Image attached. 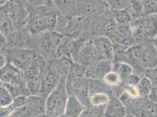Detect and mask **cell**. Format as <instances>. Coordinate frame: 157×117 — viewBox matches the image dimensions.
<instances>
[{"mask_svg": "<svg viewBox=\"0 0 157 117\" xmlns=\"http://www.w3.org/2000/svg\"><path fill=\"white\" fill-rule=\"evenodd\" d=\"M64 36L55 31L30 35L27 48L38 53L48 63H51L57 58V48Z\"/></svg>", "mask_w": 157, "mask_h": 117, "instance_id": "6da1fadb", "label": "cell"}, {"mask_svg": "<svg viewBox=\"0 0 157 117\" xmlns=\"http://www.w3.org/2000/svg\"><path fill=\"white\" fill-rule=\"evenodd\" d=\"M9 62L23 72L32 66L44 68L48 62L39 53L29 48L7 47Z\"/></svg>", "mask_w": 157, "mask_h": 117, "instance_id": "7a4b0ae2", "label": "cell"}, {"mask_svg": "<svg viewBox=\"0 0 157 117\" xmlns=\"http://www.w3.org/2000/svg\"><path fill=\"white\" fill-rule=\"evenodd\" d=\"M66 81V79L62 78L58 87L46 98L45 113L49 117L64 115L68 97Z\"/></svg>", "mask_w": 157, "mask_h": 117, "instance_id": "3957f363", "label": "cell"}, {"mask_svg": "<svg viewBox=\"0 0 157 117\" xmlns=\"http://www.w3.org/2000/svg\"><path fill=\"white\" fill-rule=\"evenodd\" d=\"M78 15L91 22L105 13L108 6L105 0H76Z\"/></svg>", "mask_w": 157, "mask_h": 117, "instance_id": "277c9868", "label": "cell"}, {"mask_svg": "<svg viewBox=\"0 0 157 117\" xmlns=\"http://www.w3.org/2000/svg\"><path fill=\"white\" fill-rule=\"evenodd\" d=\"M57 16L29 15L24 28L30 35H36L48 31H55Z\"/></svg>", "mask_w": 157, "mask_h": 117, "instance_id": "5b68a950", "label": "cell"}, {"mask_svg": "<svg viewBox=\"0 0 157 117\" xmlns=\"http://www.w3.org/2000/svg\"><path fill=\"white\" fill-rule=\"evenodd\" d=\"M2 10L17 29L23 28L29 17L25 8L16 0H9L7 3L0 6Z\"/></svg>", "mask_w": 157, "mask_h": 117, "instance_id": "8992f818", "label": "cell"}, {"mask_svg": "<svg viewBox=\"0 0 157 117\" xmlns=\"http://www.w3.org/2000/svg\"><path fill=\"white\" fill-rule=\"evenodd\" d=\"M62 77L50 63H48L42 73V90L40 96L46 98L59 85Z\"/></svg>", "mask_w": 157, "mask_h": 117, "instance_id": "52a82bcc", "label": "cell"}, {"mask_svg": "<svg viewBox=\"0 0 157 117\" xmlns=\"http://www.w3.org/2000/svg\"><path fill=\"white\" fill-rule=\"evenodd\" d=\"M140 47V64L144 70L157 67V49L152 41L138 44Z\"/></svg>", "mask_w": 157, "mask_h": 117, "instance_id": "ba28073f", "label": "cell"}, {"mask_svg": "<svg viewBox=\"0 0 157 117\" xmlns=\"http://www.w3.org/2000/svg\"><path fill=\"white\" fill-rule=\"evenodd\" d=\"M100 60L98 53L92 40H89L86 41L81 46L75 62L87 67L94 65Z\"/></svg>", "mask_w": 157, "mask_h": 117, "instance_id": "9c48e42d", "label": "cell"}, {"mask_svg": "<svg viewBox=\"0 0 157 117\" xmlns=\"http://www.w3.org/2000/svg\"><path fill=\"white\" fill-rule=\"evenodd\" d=\"M92 41L98 51L100 59L112 62L114 55V43L111 39L101 36L92 39Z\"/></svg>", "mask_w": 157, "mask_h": 117, "instance_id": "30bf717a", "label": "cell"}, {"mask_svg": "<svg viewBox=\"0 0 157 117\" xmlns=\"http://www.w3.org/2000/svg\"><path fill=\"white\" fill-rule=\"evenodd\" d=\"M113 70V62L106 60H100L94 65L87 67L86 77L103 80L105 76Z\"/></svg>", "mask_w": 157, "mask_h": 117, "instance_id": "8fae6325", "label": "cell"}, {"mask_svg": "<svg viewBox=\"0 0 157 117\" xmlns=\"http://www.w3.org/2000/svg\"><path fill=\"white\" fill-rule=\"evenodd\" d=\"M128 111L124 103L116 96H111L105 105L103 117H124Z\"/></svg>", "mask_w": 157, "mask_h": 117, "instance_id": "7c38bea8", "label": "cell"}, {"mask_svg": "<svg viewBox=\"0 0 157 117\" xmlns=\"http://www.w3.org/2000/svg\"><path fill=\"white\" fill-rule=\"evenodd\" d=\"M113 43L128 47L135 44L131 28L129 24L118 25L116 31L112 39Z\"/></svg>", "mask_w": 157, "mask_h": 117, "instance_id": "4fadbf2b", "label": "cell"}, {"mask_svg": "<svg viewBox=\"0 0 157 117\" xmlns=\"http://www.w3.org/2000/svg\"><path fill=\"white\" fill-rule=\"evenodd\" d=\"M126 62L133 69V73L140 76H144L145 70L140 64V47L138 44H134L128 47L125 52Z\"/></svg>", "mask_w": 157, "mask_h": 117, "instance_id": "5bb4252c", "label": "cell"}, {"mask_svg": "<svg viewBox=\"0 0 157 117\" xmlns=\"http://www.w3.org/2000/svg\"><path fill=\"white\" fill-rule=\"evenodd\" d=\"M86 111V110L83 105L80 102V101L73 94L68 95L66 104L64 117H81Z\"/></svg>", "mask_w": 157, "mask_h": 117, "instance_id": "9a60e30c", "label": "cell"}, {"mask_svg": "<svg viewBox=\"0 0 157 117\" xmlns=\"http://www.w3.org/2000/svg\"><path fill=\"white\" fill-rule=\"evenodd\" d=\"M59 13L67 17L78 15L76 0H51Z\"/></svg>", "mask_w": 157, "mask_h": 117, "instance_id": "2e32d148", "label": "cell"}, {"mask_svg": "<svg viewBox=\"0 0 157 117\" xmlns=\"http://www.w3.org/2000/svg\"><path fill=\"white\" fill-rule=\"evenodd\" d=\"M135 44L151 41L146 32L143 17L134 20L130 24Z\"/></svg>", "mask_w": 157, "mask_h": 117, "instance_id": "e0dca14e", "label": "cell"}, {"mask_svg": "<svg viewBox=\"0 0 157 117\" xmlns=\"http://www.w3.org/2000/svg\"><path fill=\"white\" fill-rule=\"evenodd\" d=\"M22 72L10 62L0 69V81L3 84L15 82L22 75Z\"/></svg>", "mask_w": 157, "mask_h": 117, "instance_id": "ac0fdd59", "label": "cell"}, {"mask_svg": "<svg viewBox=\"0 0 157 117\" xmlns=\"http://www.w3.org/2000/svg\"><path fill=\"white\" fill-rule=\"evenodd\" d=\"M88 79V90L89 96L97 93H105L110 97L114 96V89L106 85L103 80L87 78Z\"/></svg>", "mask_w": 157, "mask_h": 117, "instance_id": "d6986e66", "label": "cell"}, {"mask_svg": "<svg viewBox=\"0 0 157 117\" xmlns=\"http://www.w3.org/2000/svg\"><path fill=\"white\" fill-rule=\"evenodd\" d=\"M73 62H74L72 59L63 57L56 58L50 63L53 67L61 75L62 77L66 80L70 73Z\"/></svg>", "mask_w": 157, "mask_h": 117, "instance_id": "ffe728a7", "label": "cell"}, {"mask_svg": "<svg viewBox=\"0 0 157 117\" xmlns=\"http://www.w3.org/2000/svg\"><path fill=\"white\" fill-rule=\"evenodd\" d=\"M143 21L148 37L152 41L157 35V13L144 16Z\"/></svg>", "mask_w": 157, "mask_h": 117, "instance_id": "44dd1931", "label": "cell"}, {"mask_svg": "<svg viewBox=\"0 0 157 117\" xmlns=\"http://www.w3.org/2000/svg\"><path fill=\"white\" fill-rule=\"evenodd\" d=\"M144 0H128L125 8L131 15L132 21L144 17Z\"/></svg>", "mask_w": 157, "mask_h": 117, "instance_id": "7402d4cb", "label": "cell"}, {"mask_svg": "<svg viewBox=\"0 0 157 117\" xmlns=\"http://www.w3.org/2000/svg\"><path fill=\"white\" fill-rule=\"evenodd\" d=\"M139 97L143 99L148 98L153 87L149 79L143 76L136 85Z\"/></svg>", "mask_w": 157, "mask_h": 117, "instance_id": "603a6c76", "label": "cell"}, {"mask_svg": "<svg viewBox=\"0 0 157 117\" xmlns=\"http://www.w3.org/2000/svg\"><path fill=\"white\" fill-rule=\"evenodd\" d=\"M113 70L117 73L121 83L134 73L132 67L126 62L113 63Z\"/></svg>", "mask_w": 157, "mask_h": 117, "instance_id": "cb8c5ba5", "label": "cell"}, {"mask_svg": "<svg viewBox=\"0 0 157 117\" xmlns=\"http://www.w3.org/2000/svg\"><path fill=\"white\" fill-rule=\"evenodd\" d=\"M87 67L78 62H73L72 68L68 77L66 79V83H69L73 79L78 77H86Z\"/></svg>", "mask_w": 157, "mask_h": 117, "instance_id": "d4e9b609", "label": "cell"}, {"mask_svg": "<svg viewBox=\"0 0 157 117\" xmlns=\"http://www.w3.org/2000/svg\"><path fill=\"white\" fill-rule=\"evenodd\" d=\"M114 18L117 25L129 24L132 21L131 15L126 9L113 10Z\"/></svg>", "mask_w": 157, "mask_h": 117, "instance_id": "484cf974", "label": "cell"}, {"mask_svg": "<svg viewBox=\"0 0 157 117\" xmlns=\"http://www.w3.org/2000/svg\"><path fill=\"white\" fill-rule=\"evenodd\" d=\"M42 75L26 82V87L30 96H40L42 90Z\"/></svg>", "mask_w": 157, "mask_h": 117, "instance_id": "4316f807", "label": "cell"}, {"mask_svg": "<svg viewBox=\"0 0 157 117\" xmlns=\"http://www.w3.org/2000/svg\"><path fill=\"white\" fill-rule=\"evenodd\" d=\"M110 96L105 93H97L90 96V102L92 107H104L110 100Z\"/></svg>", "mask_w": 157, "mask_h": 117, "instance_id": "83f0119b", "label": "cell"}, {"mask_svg": "<svg viewBox=\"0 0 157 117\" xmlns=\"http://www.w3.org/2000/svg\"><path fill=\"white\" fill-rule=\"evenodd\" d=\"M127 48L128 47L124 46L114 43V55L112 61L113 63L126 62L125 52Z\"/></svg>", "mask_w": 157, "mask_h": 117, "instance_id": "f1b7e54d", "label": "cell"}, {"mask_svg": "<svg viewBox=\"0 0 157 117\" xmlns=\"http://www.w3.org/2000/svg\"><path fill=\"white\" fill-rule=\"evenodd\" d=\"M44 68L40 66H32L22 72L23 76L26 82L33 78L38 77L42 75Z\"/></svg>", "mask_w": 157, "mask_h": 117, "instance_id": "f546056e", "label": "cell"}, {"mask_svg": "<svg viewBox=\"0 0 157 117\" xmlns=\"http://www.w3.org/2000/svg\"><path fill=\"white\" fill-rule=\"evenodd\" d=\"M105 83L114 89L121 85V79L117 73L113 70L108 73L103 79Z\"/></svg>", "mask_w": 157, "mask_h": 117, "instance_id": "4dcf8cb0", "label": "cell"}, {"mask_svg": "<svg viewBox=\"0 0 157 117\" xmlns=\"http://www.w3.org/2000/svg\"><path fill=\"white\" fill-rule=\"evenodd\" d=\"M13 98L4 85L0 87V107L7 106L13 103Z\"/></svg>", "mask_w": 157, "mask_h": 117, "instance_id": "1f68e13d", "label": "cell"}, {"mask_svg": "<svg viewBox=\"0 0 157 117\" xmlns=\"http://www.w3.org/2000/svg\"><path fill=\"white\" fill-rule=\"evenodd\" d=\"M105 1L112 10L125 9L128 4V0H105Z\"/></svg>", "mask_w": 157, "mask_h": 117, "instance_id": "d6a6232c", "label": "cell"}, {"mask_svg": "<svg viewBox=\"0 0 157 117\" xmlns=\"http://www.w3.org/2000/svg\"><path fill=\"white\" fill-rule=\"evenodd\" d=\"M157 13V0H144V17Z\"/></svg>", "mask_w": 157, "mask_h": 117, "instance_id": "836d02e7", "label": "cell"}, {"mask_svg": "<svg viewBox=\"0 0 157 117\" xmlns=\"http://www.w3.org/2000/svg\"><path fill=\"white\" fill-rule=\"evenodd\" d=\"M15 29H17L16 27L13 25V23L8 18L5 21V22L1 26H0V32L6 38Z\"/></svg>", "mask_w": 157, "mask_h": 117, "instance_id": "e575fe53", "label": "cell"}, {"mask_svg": "<svg viewBox=\"0 0 157 117\" xmlns=\"http://www.w3.org/2000/svg\"><path fill=\"white\" fill-rule=\"evenodd\" d=\"M144 76L149 79L153 87H157V67L146 69Z\"/></svg>", "mask_w": 157, "mask_h": 117, "instance_id": "d590c367", "label": "cell"}, {"mask_svg": "<svg viewBox=\"0 0 157 117\" xmlns=\"http://www.w3.org/2000/svg\"><path fill=\"white\" fill-rule=\"evenodd\" d=\"M142 76H140L135 73H132L130 76L125 78L124 81L121 83V85H130V86H136L140 80Z\"/></svg>", "mask_w": 157, "mask_h": 117, "instance_id": "8d00e7d4", "label": "cell"}, {"mask_svg": "<svg viewBox=\"0 0 157 117\" xmlns=\"http://www.w3.org/2000/svg\"><path fill=\"white\" fill-rule=\"evenodd\" d=\"M28 97L26 96H20L13 98V105L15 108H18L24 106L28 103Z\"/></svg>", "mask_w": 157, "mask_h": 117, "instance_id": "74e56055", "label": "cell"}, {"mask_svg": "<svg viewBox=\"0 0 157 117\" xmlns=\"http://www.w3.org/2000/svg\"><path fill=\"white\" fill-rule=\"evenodd\" d=\"M15 108L13 104L7 106L0 107V117H9Z\"/></svg>", "mask_w": 157, "mask_h": 117, "instance_id": "f35d334b", "label": "cell"}, {"mask_svg": "<svg viewBox=\"0 0 157 117\" xmlns=\"http://www.w3.org/2000/svg\"><path fill=\"white\" fill-rule=\"evenodd\" d=\"M6 49L4 50H0V69L6 65L9 62Z\"/></svg>", "mask_w": 157, "mask_h": 117, "instance_id": "ab89813d", "label": "cell"}, {"mask_svg": "<svg viewBox=\"0 0 157 117\" xmlns=\"http://www.w3.org/2000/svg\"><path fill=\"white\" fill-rule=\"evenodd\" d=\"M7 47V40L6 37L0 32V50H4Z\"/></svg>", "mask_w": 157, "mask_h": 117, "instance_id": "60d3db41", "label": "cell"}, {"mask_svg": "<svg viewBox=\"0 0 157 117\" xmlns=\"http://www.w3.org/2000/svg\"><path fill=\"white\" fill-rule=\"evenodd\" d=\"M148 98L151 101L157 103V87H153Z\"/></svg>", "mask_w": 157, "mask_h": 117, "instance_id": "b9f144b4", "label": "cell"}, {"mask_svg": "<svg viewBox=\"0 0 157 117\" xmlns=\"http://www.w3.org/2000/svg\"><path fill=\"white\" fill-rule=\"evenodd\" d=\"M7 20L6 15L2 10L0 9V26H1Z\"/></svg>", "mask_w": 157, "mask_h": 117, "instance_id": "7bdbcfd3", "label": "cell"}, {"mask_svg": "<svg viewBox=\"0 0 157 117\" xmlns=\"http://www.w3.org/2000/svg\"><path fill=\"white\" fill-rule=\"evenodd\" d=\"M87 111V114L85 117H98L95 114H94L93 113H92L91 112L89 111Z\"/></svg>", "mask_w": 157, "mask_h": 117, "instance_id": "ee69618b", "label": "cell"}, {"mask_svg": "<svg viewBox=\"0 0 157 117\" xmlns=\"http://www.w3.org/2000/svg\"><path fill=\"white\" fill-rule=\"evenodd\" d=\"M152 43H153V44L155 45V46L156 47V48L157 49V36L154 38V39L152 40Z\"/></svg>", "mask_w": 157, "mask_h": 117, "instance_id": "f6af8a7d", "label": "cell"}, {"mask_svg": "<svg viewBox=\"0 0 157 117\" xmlns=\"http://www.w3.org/2000/svg\"><path fill=\"white\" fill-rule=\"evenodd\" d=\"M8 1H9V0H0V6H3V5L5 4L6 3H7Z\"/></svg>", "mask_w": 157, "mask_h": 117, "instance_id": "bcb514c9", "label": "cell"}, {"mask_svg": "<svg viewBox=\"0 0 157 117\" xmlns=\"http://www.w3.org/2000/svg\"><path fill=\"white\" fill-rule=\"evenodd\" d=\"M49 117L47 114H46V113H44V114H40V115H36V116H35V117Z\"/></svg>", "mask_w": 157, "mask_h": 117, "instance_id": "7dc6e473", "label": "cell"}, {"mask_svg": "<svg viewBox=\"0 0 157 117\" xmlns=\"http://www.w3.org/2000/svg\"><path fill=\"white\" fill-rule=\"evenodd\" d=\"M124 117H136L134 115H133L132 114H131L130 113H129V112H128L127 114V115L124 116Z\"/></svg>", "mask_w": 157, "mask_h": 117, "instance_id": "c3c4849f", "label": "cell"}, {"mask_svg": "<svg viewBox=\"0 0 157 117\" xmlns=\"http://www.w3.org/2000/svg\"><path fill=\"white\" fill-rule=\"evenodd\" d=\"M86 114H87V111H86L85 112H84V114H83V115H82V116H81V117H85L86 115Z\"/></svg>", "mask_w": 157, "mask_h": 117, "instance_id": "681fc988", "label": "cell"}]
</instances>
